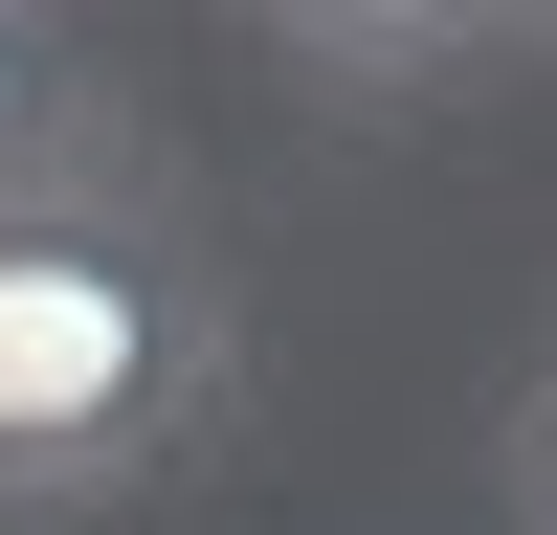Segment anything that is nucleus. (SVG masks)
<instances>
[{
	"instance_id": "f257e3e1",
	"label": "nucleus",
	"mask_w": 557,
	"mask_h": 535,
	"mask_svg": "<svg viewBox=\"0 0 557 535\" xmlns=\"http://www.w3.org/2000/svg\"><path fill=\"white\" fill-rule=\"evenodd\" d=\"M246 380V290H223L201 201L157 134H89L45 201H0V513H112Z\"/></svg>"
},
{
	"instance_id": "f03ea898",
	"label": "nucleus",
	"mask_w": 557,
	"mask_h": 535,
	"mask_svg": "<svg viewBox=\"0 0 557 535\" xmlns=\"http://www.w3.org/2000/svg\"><path fill=\"white\" fill-rule=\"evenodd\" d=\"M268 45H290L312 89H446V67H491V45H535V0H268Z\"/></svg>"
},
{
	"instance_id": "7ed1b4c3",
	"label": "nucleus",
	"mask_w": 557,
	"mask_h": 535,
	"mask_svg": "<svg viewBox=\"0 0 557 535\" xmlns=\"http://www.w3.org/2000/svg\"><path fill=\"white\" fill-rule=\"evenodd\" d=\"M112 134V89H89V45L45 23V0H0V201H45V178Z\"/></svg>"
},
{
	"instance_id": "20e7f679",
	"label": "nucleus",
	"mask_w": 557,
	"mask_h": 535,
	"mask_svg": "<svg viewBox=\"0 0 557 535\" xmlns=\"http://www.w3.org/2000/svg\"><path fill=\"white\" fill-rule=\"evenodd\" d=\"M491 513H513V535H557V335L513 357V401H491Z\"/></svg>"
},
{
	"instance_id": "39448f33",
	"label": "nucleus",
	"mask_w": 557,
	"mask_h": 535,
	"mask_svg": "<svg viewBox=\"0 0 557 535\" xmlns=\"http://www.w3.org/2000/svg\"><path fill=\"white\" fill-rule=\"evenodd\" d=\"M535 23H557V0H535Z\"/></svg>"
}]
</instances>
